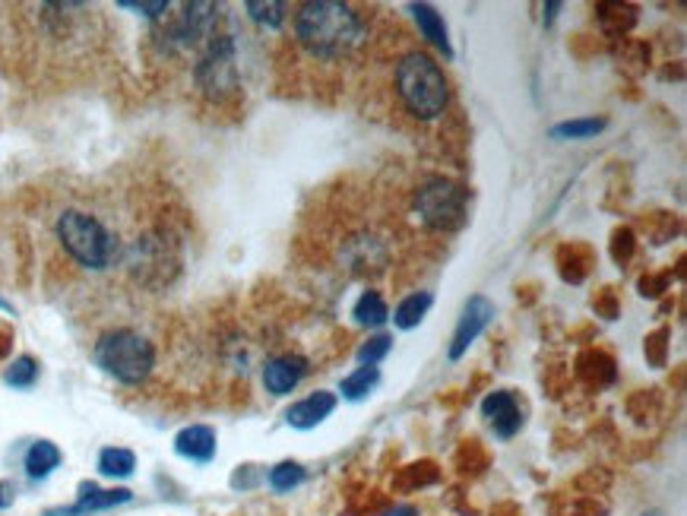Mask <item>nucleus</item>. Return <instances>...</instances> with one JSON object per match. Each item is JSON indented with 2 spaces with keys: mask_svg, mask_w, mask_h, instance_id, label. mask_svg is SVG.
<instances>
[{
  "mask_svg": "<svg viewBox=\"0 0 687 516\" xmlns=\"http://www.w3.org/2000/svg\"><path fill=\"white\" fill-rule=\"evenodd\" d=\"M295 36L320 61H339L365 39V20L352 3L308 0L295 13Z\"/></svg>",
  "mask_w": 687,
  "mask_h": 516,
  "instance_id": "f257e3e1",
  "label": "nucleus"
},
{
  "mask_svg": "<svg viewBox=\"0 0 687 516\" xmlns=\"http://www.w3.org/2000/svg\"><path fill=\"white\" fill-rule=\"evenodd\" d=\"M394 83L399 102L416 121H438L450 102V86L440 63L425 51L402 54L394 70Z\"/></svg>",
  "mask_w": 687,
  "mask_h": 516,
  "instance_id": "f03ea898",
  "label": "nucleus"
},
{
  "mask_svg": "<svg viewBox=\"0 0 687 516\" xmlns=\"http://www.w3.org/2000/svg\"><path fill=\"white\" fill-rule=\"evenodd\" d=\"M61 248L86 269H108L118 260V235L86 209H63L54 222Z\"/></svg>",
  "mask_w": 687,
  "mask_h": 516,
  "instance_id": "7ed1b4c3",
  "label": "nucleus"
},
{
  "mask_svg": "<svg viewBox=\"0 0 687 516\" xmlns=\"http://www.w3.org/2000/svg\"><path fill=\"white\" fill-rule=\"evenodd\" d=\"M92 358L118 384L137 387L156 368V346L140 330L114 327V330H104L99 336V343L92 346Z\"/></svg>",
  "mask_w": 687,
  "mask_h": 516,
  "instance_id": "20e7f679",
  "label": "nucleus"
},
{
  "mask_svg": "<svg viewBox=\"0 0 687 516\" xmlns=\"http://www.w3.org/2000/svg\"><path fill=\"white\" fill-rule=\"evenodd\" d=\"M469 190L450 178H428L421 181L412 197V209L421 219V226H428L431 231H459L469 219Z\"/></svg>",
  "mask_w": 687,
  "mask_h": 516,
  "instance_id": "39448f33",
  "label": "nucleus"
},
{
  "mask_svg": "<svg viewBox=\"0 0 687 516\" xmlns=\"http://www.w3.org/2000/svg\"><path fill=\"white\" fill-rule=\"evenodd\" d=\"M193 80L212 99H222V96H229V92L238 89L241 67H238V42H235V36L216 32L203 44V54H200V61L193 67Z\"/></svg>",
  "mask_w": 687,
  "mask_h": 516,
  "instance_id": "423d86ee",
  "label": "nucleus"
},
{
  "mask_svg": "<svg viewBox=\"0 0 687 516\" xmlns=\"http://www.w3.org/2000/svg\"><path fill=\"white\" fill-rule=\"evenodd\" d=\"M222 7L219 3H203V0H193L185 3L181 13L166 26V44L168 48H193V44H207L216 36V26L222 20L219 13Z\"/></svg>",
  "mask_w": 687,
  "mask_h": 516,
  "instance_id": "0eeeda50",
  "label": "nucleus"
},
{
  "mask_svg": "<svg viewBox=\"0 0 687 516\" xmlns=\"http://www.w3.org/2000/svg\"><path fill=\"white\" fill-rule=\"evenodd\" d=\"M491 320H495V305H491L485 295H472V298L462 305L457 330H454V339H450V351H447L450 361H459V358L469 351V346L479 339L481 333L491 327Z\"/></svg>",
  "mask_w": 687,
  "mask_h": 516,
  "instance_id": "6e6552de",
  "label": "nucleus"
},
{
  "mask_svg": "<svg viewBox=\"0 0 687 516\" xmlns=\"http://www.w3.org/2000/svg\"><path fill=\"white\" fill-rule=\"evenodd\" d=\"M311 371V361L298 351H282V355H272L263 361V387L270 396H289V393L308 377Z\"/></svg>",
  "mask_w": 687,
  "mask_h": 516,
  "instance_id": "1a4fd4ad",
  "label": "nucleus"
},
{
  "mask_svg": "<svg viewBox=\"0 0 687 516\" xmlns=\"http://www.w3.org/2000/svg\"><path fill=\"white\" fill-rule=\"evenodd\" d=\"M481 418L491 425V431L498 434L500 440L517 437L522 428V406L517 399V393L495 390L481 399Z\"/></svg>",
  "mask_w": 687,
  "mask_h": 516,
  "instance_id": "9d476101",
  "label": "nucleus"
},
{
  "mask_svg": "<svg viewBox=\"0 0 687 516\" xmlns=\"http://www.w3.org/2000/svg\"><path fill=\"white\" fill-rule=\"evenodd\" d=\"M336 406H339V396H336V393L317 390L311 393V396H305V399H298L292 409L286 413V421H289L292 428H298V431H311V428L323 425V421L336 413Z\"/></svg>",
  "mask_w": 687,
  "mask_h": 516,
  "instance_id": "9b49d317",
  "label": "nucleus"
},
{
  "mask_svg": "<svg viewBox=\"0 0 687 516\" xmlns=\"http://www.w3.org/2000/svg\"><path fill=\"white\" fill-rule=\"evenodd\" d=\"M130 492L127 488H111L104 492L99 485L92 482H83L80 485V497L73 507H58V510H48L44 516H80V514H92V510H108V507H118V504H127L130 500Z\"/></svg>",
  "mask_w": 687,
  "mask_h": 516,
  "instance_id": "f8f14e48",
  "label": "nucleus"
},
{
  "mask_svg": "<svg viewBox=\"0 0 687 516\" xmlns=\"http://www.w3.org/2000/svg\"><path fill=\"white\" fill-rule=\"evenodd\" d=\"M409 13L416 20L421 39H428L438 51H444L447 61H454V44H450V36H447V22H444L438 10L431 3H409Z\"/></svg>",
  "mask_w": 687,
  "mask_h": 516,
  "instance_id": "ddd939ff",
  "label": "nucleus"
},
{
  "mask_svg": "<svg viewBox=\"0 0 687 516\" xmlns=\"http://www.w3.org/2000/svg\"><path fill=\"white\" fill-rule=\"evenodd\" d=\"M175 450L190 463H209L216 456V431L209 425H190L175 437Z\"/></svg>",
  "mask_w": 687,
  "mask_h": 516,
  "instance_id": "4468645a",
  "label": "nucleus"
},
{
  "mask_svg": "<svg viewBox=\"0 0 687 516\" xmlns=\"http://www.w3.org/2000/svg\"><path fill=\"white\" fill-rule=\"evenodd\" d=\"M61 459L63 456L61 450H58V444H51V440H36V444L26 450L22 466H26V475H29L32 482H42V478H48V475L61 466Z\"/></svg>",
  "mask_w": 687,
  "mask_h": 516,
  "instance_id": "2eb2a0df",
  "label": "nucleus"
},
{
  "mask_svg": "<svg viewBox=\"0 0 687 516\" xmlns=\"http://www.w3.org/2000/svg\"><path fill=\"white\" fill-rule=\"evenodd\" d=\"M435 305V295L431 291H412L406 295L394 310V324L399 330H416L418 324L425 320V314Z\"/></svg>",
  "mask_w": 687,
  "mask_h": 516,
  "instance_id": "dca6fc26",
  "label": "nucleus"
},
{
  "mask_svg": "<svg viewBox=\"0 0 687 516\" xmlns=\"http://www.w3.org/2000/svg\"><path fill=\"white\" fill-rule=\"evenodd\" d=\"M377 387H380V368H371V365H358L349 377L339 380V393H342V399H349V403H361V399L371 396Z\"/></svg>",
  "mask_w": 687,
  "mask_h": 516,
  "instance_id": "f3484780",
  "label": "nucleus"
},
{
  "mask_svg": "<svg viewBox=\"0 0 687 516\" xmlns=\"http://www.w3.org/2000/svg\"><path fill=\"white\" fill-rule=\"evenodd\" d=\"M352 317L358 327L377 330V327H384V324L390 320V308H387V301L380 298V291H365V295L355 301Z\"/></svg>",
  "mask_w": 687,
  "mask_h": 516,
  "instance_id": "a211bd4d",
  "label": "nucleus"
},
{
  "mask_svg": "<svg viewBox=\"0 0 687 516\" xmlns=\"http://www.w3.org/2000/svg\"><path fill=\"white\" fill-rule=\"evenodd\" d=\"M605 127H608L605 118H574V121L551 127V137L555 140H593V137L603 133Z\"/></svg>",
  "mask_w": 687,
  "mask_h": 516,
  "instance_id": "6ab92c4d",
  "label": "nucleus"
},
{
  "mask_svg": "<svg viewBox=\"0 0 687 516\" xmlns=\"http://www.w3.org/2000/svg\"><path fill=\"white\" fill-rule=\"evenodd\" d=\"M137 469V456L133 450H125V447H104L99 454V473L111 475V478H127Z\"/></svg>",
  "mask_w": 687,
  "mask_h": 516,
  "instance_id": "aec40b11",
  "label": "nucleus"
},
{
  "mask_svg": "<svg viewBox=\"0 0 687 516\" xmlns=\"http://www.w3.org/2000/svg\"><path fill=\"white\" fill-rule=\"evenodd\" d=\"M245 10L250 13V20L260 22V26H267V29L276 32V29H282L286 10H289V7H286V3H276V0H267V3H263V0H248Z\"/></svg>",
  "mask_w": 687,
  "mask_h": 516,
  "instance_id": "412c9836",
  "label": "nucleus"
},
{
  "mask_svg": "<svg viewBox=\"0 0 687 516\" xmlns=\"http://www.w3.org/2000/svg\"><path fill=\"white\" fill-rule=\"evenodd\" d=\"M36 380H39V361H36L32 355H22V358H17V361L3 371V384H7V387H17V390H29Z\"/></svg>",
  "mask_w": 687,
  "mask_h": 516,
  "instance_id": "4be33fe9",
  "label": "nucleus"
},
{
  "mask_svg": "<svg viewBox=\"0 0 687 516\" xmlns=\"http://www.w3.org/2000/svg\"><path fill=\"white\" fill-rule=\"evenodd\" d=\"M390 349H394V336L390 333H377V336H371L361 349H358V365H371V368H377L387 355H390Z\"/></svg>",
  "mask_w": 687,
  "mask_h": 516,
  "instance_id": "5701e85b",
  "label": "nucleus"
},
{
  "mask_svg": "<svg viewBox=\"0 0 687 516\" xmlns=\"http://www.w3.org/2000/svg\"><path fill=\"white\" fill-rule=\"evenodd\" d=\"M301 482H305V466L301 463H279L270 469L272 492H292Z\"/></svg>",
  "mask_w": 687,
  "mask_h": 516,
  "instance_id": "b1692460",
  "label": "nucleus"
},
{
  "mask_svg": "<svg viewBox=\"0 0 687 516\" xmlns=\"http://www.w3.org/2000/svg\"><path fill=\"white\" fill-rule=\"evenodd\" d=\"M118 7L121 10H133V13L149 17V20H159V17H166L168 10H171L168 0H118Z\"/></svg>",
  "mask_w": 687,
  "mask_h": 516,
  "instance_id": "393cba45",
  "label": "nucleus"
},
{
  "mask_svg": "<svg viewBox=\"0 0 687 516\" xmlns=\"http://www.w3.org/2000/svg\"><path fill=\"white\" fill-rule=\"evenodd\" d=\"M13 497H17V488H13L10 482H0V510H3V507H10V504H13Z\"/></svg>",
  "mask_w": 687,
  "mask_h": 516,
  "instance_id": "a878e982",
  "label": "nucleus"
},
{
  "mask_svg": "<svg viewBox=\"0 0 687 516\" xmlns=\"http://www.w3.org/2000/svg\"><path fill=\"white\" fill-rule=\"evenodd\" d=\"M545 10H548V13H545V22L551 26V22H555V17H558V10H561V3H548Z\"/></svg>",
  "mask_w": 687,
  "mask_h": 516,
  "instance_id": "bb28decb",
  "label": "nucleus"
},
{
  "mask_svg": "<svg viewBox=\"0 0 687 516\" xmlns=\"http://www.w3.org/2000/svg\"><path fill=\"white\" fill-rule=\"evenodd\" d=\"M644 516H663V514H659V510H649V514H644Z\"/></svg>",
  "mask_w": 687,
  "mask_h": 516,
  "instance_id": "cd10ccee",
  "label": "nucleus"
}]
</instances>
